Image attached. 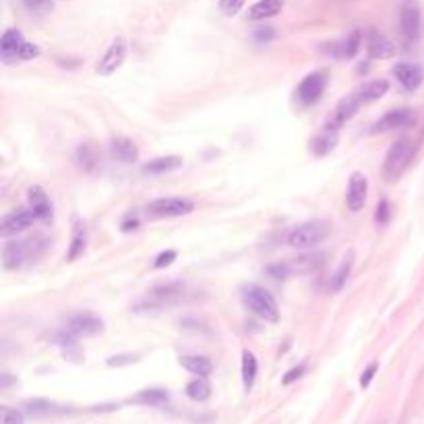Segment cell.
<instances>
[{
	"label": "cell",
	"mask_w": 424,
	"mask_h": 424,
	"mask_svg": "<svg viewBox=\"0 0 424 424\" xmlns=\"http://www.w3.org/2000/svg\"><path fill=\"white\" fill-rule=\"evenodd\" d=\"M414 158V143L410 139H400L391 145V149L385 156L383 162V174L387 180H396L404 174V170L410 166Z\"/></svg>",
	"instance_id": "cell-3"
},
{
	"label": "cell",
	"mask_w": 424,
	"mask_h": 424,
	"mask_svg": "<svg viewBox=\"0 0 424 424\" xmlns=\"http://www.w3.org/2000/svg\"><path fill=\"white\" fill-rule=\"evenodd\" d=\"M329 234H332V226L327 222L323 220L304 222L288 234V245L294 249H313L323 240H327Z\"/></svg>",
	"instance_id": "cell-2"
},
{
	"label": "cell",
	"mask_w": 424,
	"mask_h": 424,
	"mask_svg": "<svg viewBox=\"0 0 424 424\" xmlns=\"http://www.w3.org/2000/svg\"><path fill=\"white\" fill-rule=\"evenodd\" d=\"M325 87H327V73L325 71H315V73L307 75L302 79V83L298 85V99L304 106H311L323 95Z\"/></svg>",
	"instance_id": "cell-9"
},
{
	"label": "cell",
	"mask_w": 424,
	"mask_h": 424,
	"mask_svg": "<svg viewBox=\"0 0 424 424\" xmlns=\"http://www.w3.org/2000/svg\"><path fill=\"white\" fill-rule=\"evenodd\" d=\"M182 298H184V286L178 284V282H168V284H160V286L152 288V292L143 300V307H147V309H168V307L182 302Z\"/></svg>",
	"instance_id": "cell-4"
},
{
	"label": "cell",
	"mask_w": 424,
	"mask_h": 424,
	"mask_svg": "<svg viewBox=\"0 0 424 424\" xmlns=\"http://www.w3.org/2000/svg\"><path fill=\"white\" fill-rule=\"evenodd\" d=\"M25 46V38L19 29H6L2 40H0V52L6 65H10L13 60H19V52Z\"/></svg>",
	"instance_id": "cell-16"
},
{
	"label": "cell",
	"mask_w": 424,
	"mask_h": 424,
	"mask_svg": "<svg viewBox=\"0 0 424 424\" xmlns=\"http://www.w3.org/2000/svg\"><path fill=\"white\" fill-rule=\"evenodd\" d=\"M254 35H256V40H261V42L265 40V42H267V40L273 38V29H271V27H265V31H256Z\"/></svg>",
	"instance_id": "cell-42"
},
{
	"label": "cell",
	"mask_w": 424,
	"mask_h": 424,
	"mask_svg": "<svg viewBox=\"0 0 424 424\" xmlns=\"http://www.w3.org/2000/svg\"><path fill=\"white\" fill-rule=\"evenodd\" d=\"M178 168H182V158L180 156H164V158H156V160L147 162L143 166V174L162 176V174H168V172H174Z\"/></svg>",
	"instance_id": "cell-23"
},
{
	"label": "cell",
	"mask_w": 424,
	"mask_h": 424,
	"mask_svg": "<svg viewBox=\"0 0 424 424\" xmlns=\"http://www.w3.org/2000/svg\"><path fill=\"white\" fill-rule=\"evenodd\" d=\"M77 162H79V166H81L85 172H91V170L95 168V164H97V154H95V149H93L91 145H81L79 152H77Z\"/></svg>",
	"instance_id": "cell-32"
},
{
	"label": "cell",
	"mask_w": 424,
	"mask_h": 424,
	"mask_svg": "<svg viewBox=\"0 0 424 424\" xmlns=\"http://www.w3.org/2000/svg\"><path fill=\"white\" fill-rule=\"evenodd\" d=\"M38 56H40V48L35 44L25 42V46L19 52V60H31V58H38Z\"/></svg>",
	"instance_id": "cell-37"
},
{
	"label": "cell",
	"mask_w": 424,
	"mask_h": 424,
	"mask_svg": "<svg viewBox=\"0 0 424 424\" xmlns=\"http://www.w3.org/2000/svg\"><path fill=\"white\" fill-rule=\"evenodd\" d=\"M124 58H127V40L124 38H116L110 44V48L106 50V54L101 56V60L97 63V69H95L97 75L110 77L112 73H116L122 67Z\"/></svg>",
	"instance_id": "cell-7"
},
{
	"label": "cell",
	"mask_w": 424,
	"mask_h": 424,
	"mask_svg": "<svg viewBox=\"0 0 424 424\" xmlns=\"http://www.w3.org/2000/svg\"><path fill=\"white\" fill-rule=\"evenodd\" d=\"M304 370H307V366L304 364H300V366H294L292 370H288L286 375H284V379H282V383L284 385H292L294 381H298L302 375H304Z\"/></svg>",
	"instance_id": "cell-38"
},
{
	"label": "cell",
	"mask_w": 424,
	"mask_h": 424,
	"mask_svg": "<svg viewBox=\"0 0 424 424\" xmlns=\"http://www.w3.org/2000/svg\"><path fill=\"white\" fill-rule=\"evenodd\" d=\"M180 364H182L188 373H193V375H197V377H207V375H211V370H213V364H211V360H209L207 356H182V358H180Z\"/></svg>",
	"instance_id": "cell-25"
},
{
	"label": "cell",
	"mask_w": 424,
	"mask_h": 424,
	"mask_svg": "<svg viewBox=\"0 0 424 424\" xmlns=\"http://www.w3.org/2000/svg\"><path fill=\"white\" fill-rule=\"evenodd\" d=\"M137 358H139V356H133V354H120V356H112V358H108V364H110V366L133 364V362H137Z\"/></svg>",
	"instance_id": "cell-39"
},
{
	"label": "cell",
	"mask_w": 424,
	"mask_h": 424,
	"mask_svg": "<svg viewBox=\"0 0 424 424\" xmlns=\"http://www.w3.org/2000/svg\"><path fill=\"white\" fill-rule=\"evenodd\" d=\"M168 400V391H164V389H145V391L137 393L131 402L143 404V406H166Z\"/></svg>",
	"instance_id": "cell-26"
},
{
	"label": "cell",
	"mask_w": 424,
	"mask_h": 424,
	"mask_svg": "<svg viewBox=\"0 0 424 424\" xmlns=\"http://www.w3.org/2000/svg\"><path fill=\"white\" fill-rule=\"evenodd\" d=\"M414 122H416V116H414L412 110H408V108L389 110L385 116H381V118L373 124L370 133H373V135H379V133H389V131H398V129H408V127H412Z\"/></svg>",
	"instance_id": "cell-6"
},
{
	"label": "cell",
	"mask_w": 424,
	"mask_h": 424,
	"mask_svg": "<svg viewBox=\"0 0 424 424\" xmlns=\"http://www.w3.org/2000/svg\"><path fill=\"white\" fill-rule=\"evenodd\" d=\"M243 298L247 307L253 311L256 317H261L267 323H277L279 321V307L269 290H265L259 284H247L243 288Z\"/></svg>",
	"instance_id": "cell-1"
},
{
	"label": "cell",
	"mask_w": 424,
	"mask_h": 424,
	"mask_svg": "<svg viewBox=\"0 0 424 424\" xmlns=\"http://www.w3.org/2000/svg\"><path fill=\"white\" fill-rule=\"evenodd\" d=\"M366 52H368L370 58H381L383 60V58H389V56L396 54V46L385 35H381L377 31H368V35H366Z\"/></svg>",
	"instance_id": "cell-17"
},
{
	"label": "cell",
	"mask_w": 424,
	"mask_h": 424,
	"mask_svg": "<svg viewBox=\"0 0 424 424\" xmlns=\"http://www.w3.org/2000/svg\"><path fill=\"white\" fill-rule=\"evenodd\" d=\"M85 243H87L85 228L81 224H75V232H73V240H71V249H69V261H75L79 254H83Z\"/></svg>",
	"instance_id": "cell-31"
},
{
	"label": "cell",
	"mask_w": 424,
	"mask_h": 424,
	"mask_svg": "<svg viewBox=\"0 0 424 424\" xmlns=\"http://www.w3.org/2000/svg\"><path fill=\"white\" fill-rule=\"evenodd\" d=\"M75 336H95L104 329V321L93 313H79L69 319V327Z\"/></svg>",
	"instance_id": "cell-15"
},
{
	"label": "cell",
	"mask_w": 424,
	"mask_h": 424,
	"mask_svg": "<svg viewBox=\"0 0 424 424\" xmlns=\"http://www.w3.org/2000/svg\"><path fill=\"white\" fill-rule=\"evenodd\" d=\"M25 410H27L29 416H35V418H52V416L71 412L69 408L58 406V404L48 402V400H31V402L25 404Z\"/></svg>",
	"instance_id": "cell-20"
},
{
	"label": "cell",
	"mask_w": 424,
	"mask_h": 424,
	"mask_svg": "<svg viewBox=\"0 0 424 424\" xmlns=\"http://www.w3.org/2000/svg\"><path fill=\"white\" fill-rule=\"evenodd\" d=\"M360 106H362V101H360V97H358L356 93L345 95L343 99H339V104L336 106V112H334V116L329 118V122H327L325 129L338 133L339 129H341L348 120H352V118L356 116V112H358Z\"/></svg>",
	"instance_id": "cell-11"
},
{
	"label": "cell",
	"mask_w": 424,
	"mask_h": 424,
	"mask_svg": "<svg viewBox=\"0 0 424 424\" xmlns=\"http://www.w3.org/2000/svg\"><path fill=\"white\" fill-rule=\"evenodd\" d=\"M350 269H352V256H345V259L341 261V265L338 267V271L334 273L332 282H329V290H332V292H338V290L343 288V284H345V279H348V275H350Z\"/></svg>",
	"instance_id": "cell-30"
},
{
	"label": "cell",
	"mask_w": 424,
	"mask_h": 424,
	"mask_svg": "<svg viewBox=\"0 0 424 424\" xmlns=\"http://www.w3.org/2000/svg\"><path fill=\"white\" fill-rule=\"evenodd\" d=\"M174 261H176V251H166V253L158 254V259H156L154 267H156V269H162V267H168V265H172Z\"/></svg>",
	"instance_id": "cell-40"
},
{
	"label": "cell",
	"mask_w": 424,
	"mask_h": 424,
	"mask_svg": "<svg viewBox=\"0 0 424 424\" xmlns=\"http://www.w3.org/2000/svg\"><path fill=\"white\" fill-rule=\"evenodd\" d=\"M360 40H362V35H360V31H352L350 35H345L343 40H339V42H334V44H327L329 48H325L332 56H336V58H352L356 52H358V48H360Z\"/></svg>",
	"instance_id": "cell-19"
},
{
	"label": "cell",
	"mask_w": 424,
	"mask_h": 424,
	"mask_svg": "<svg viewBox=\"0 0 424 424\" xmlns=\"http://www.w3.org/2000/svg\"><path fill=\"white\" fill-rule=\"evenodd\" d=\"M247 0H220V10L226 15V17H234L236 13H240V8L245 6Z\"/></svg>",
	"instance_id": "cell-35"
},
{
	"label": "cell",
	"mask_w": 424,
	"mask_h": 424,
	"mask_svg": "<svg viewBox=\"0 0 424 424\" xmlns=\"http://www.w3.org/2000/svg\"><path fill=\"white\" fill-rule=\"evenodd\" d=\"M387 91H389V81L377 79V81H368V83H364L362 87H358V89H356V95L360 97L362 104H370V101L381 99Z\"/></svg>",
	"instance_id": "cell-24"
},
{
	"label": "cell",
	"mask_w": 424,
	"mask_h": 424,
	"mask_svg": "<svg viewBox=\"0 0 424 424\" xmlns=\"http://www.w3.org/2000/svg\"><path fill=\"white\" fill-rule=\"evenodd\" d=\"M284 8V0H259L247 13V19L251 21H263L269 17H275L277 13H282Z\"/></svg>",
	"instance_id": "cell-22"
},
{
	"label": "cell",
	"mask_w": 424,
	"mask_h": 424,
	"mask_svg": "<svg viewBox=\"0 0 424 424\" xmlns=\"http://www.w3.org/2000/svg\"><path fill=\"white\" fill-rule=\"evenodd\" d=\"M400 29L408 42H416L423 33V15L421 8L412 2L404 4L400 10Z\"/></svg>",
	"instance_id": "cell-8"
},
{
	"label": "cell",
	"mask_w": 424,
	"mask_h": 424,
	"mask_svg": "<svg viewBox=\"0 0 424 424\" xmlns=\"http://www.w3.org/2000/svg\"><path fill=\"white\" fill-rule=\"evenodd\" d=\"M33 220H35V213H33V211H25V209L15 211V213L6 215V218L2 220V224H0V236H2V238L15 236V234H19V232H23V230H27V228L33 224Z\"/></svg>",
	"instance_id": "cell-14"
},
{
	"label": "cell",
	"mask_w": 424,
	"mask_h": 424,
	"mask_svg": "<svg viewBox=\"0 0 424 424\" xmlns=\"http://www.w3.org/2000/svg\"><path fill=\"white\" fill-rule=\"evenodd\" d=\"M27 199H29L31 211L35 213V220L50 224L54 218V211H52V203H50V197L46 195V190L42 186H31L27 193Z\"/></svg>",
	"instance_id": "cell-12"
},
{
	"label": "cell",
	"mask_w": 424,
	"mask_h": 424,
	"mask_svg": "<svg viewBox=\"0 0 424 424\" xmlns=\"http://www.w3.org/2000/svg\"><path fill=\"white\" fill-rule=\"evenodd\" d=\"M377 368H379V364L377 362H373L362 375H360V387H368L370 385V381H373V377L377 375Z\"/></svg>",
	"instance_id": "cell-41"
},
{
	"label": "cell",
	"mask_w": 424,
	"mask_h": 424,
	"mask_svg": "<svg viewBox=\"0 0 424 424\" xmlns=\"http://www.w3.org/2000/svg\"><path fill=\"white\" fill-rule=\"evenodd\" d=\"M393 77L406 91H416L424 81V71L414 63H398L393 67Z\"/></svg>",
	"instance_id": "cell-13"
},
{
	"label": "cell",
	"mask_w": 424,
	"mask_h": 424,
	"mask_svg": "<svg viewBox=\"0 0 424 424\" xmlns=\"http://www.w3.org/2000/svg\"><path fill=\"white\" fill-rule=\"evenodd\" d=\"M25 259H27V247H25V243L8 240V243L2 247V267H4L6 271L19 269Z\"/></svg>",
	"instance_id": "cell-18"
},
{
	"label": "cell",
	"mask_w": 424,
	"mask_h": 424,
	"mask_svg": "<svg viewBox=\"0 0 424 424\" xmlns=\"http://www.w3.org/2000/svg\"><path fill=\"white\" fill-rule=\"evenodd\" d=\"M186 396L193 400V402H205L209 400L211 396V385L205 377H197L195 381H190L186 385Z\"/></svg>",
	"instance_id": "cell-27"
},
{
	"label": "cell",
	"mask_w": 424,
	"mask_h": 424,
	"mask_svg": "<svg viewBox=\"0 0 424 424\" xmlns=\"http://www.w3.org/2000/svg\"><path fill=\"white\" fill-rule=\"evenodd\" d=\"M366 193H368V180L362 172H354L348 182L345 190V205L352 213H358L364 203H366Z\"/></svg>",
	"instance_id": "cell-10"
},
{
	"label": "cell",
	"mask_w": 424,
	"mask_h": 424,
	"mask_svg": "<svg viewBox=\"0 0 424 424\" xmlns=\"http://www.w3.org/2000/svg\"><path fill=\"white\" fill-rule=\"evenodd\" d=\"M195 209V203L190 199L182 197H166V199H156L147 205V213L152 218H180L186 215Z\"/></svg>",
	"instance_id": "cell-5"
},
{
	"label": "cell",
	"mask_w": 424,
	"mask_h": 424,
	"mask_svg": "<svg viewBox=\"0 0 424 424\" xmlns=\"http://www.w3.org/2000/svg\"><path fill=\"white\" fill-rule=\"evenodd\" d=\"M336 145H338V133L325 129V133L319 135V137L313 141V154H317V156H327L329 152H334Z\"/></svg>",
	"instance_id": "cell-29"
},
{
	"label": "cell",
	"mask_w": 424,
	"mask_h": 424,
	"mask_svg": "<svg viewBox=\"0 0 424 424\" xmlns=\"http://www.w3.org/2000/svg\"><path fill=\"white\" fill-rule=\"evenodd\" d=\"M110 149H112V156H114L118 162H122V164H133V162H137V158H139L137 145H135L131 139H127V137H116V139H112Z\"/></svg>",
	"instance_id": "cell-21"
},
{
	"label": "cell",
	"mask_w": 424,
	"mask_h": 424,
	"mask_svg": "<svg viewBox=\"0 0 424 424\" xmlns=\"http://www.w3.org/2000/svg\"><path fill=\"white\" fill-rule=\"evenodd\" d=\"M23 6L31 13V15H48L54 8V0H23Z\"/></svg>",
	"instance_id": "cell-33"
},
{
	"label": "cell",
	"mask_w": 424,
	"mask_h": 424,
	"mask_svg": "<svg viewBox=\"0 0 424 424\" xmlns=\"http://www.w3.org/2000/svg\"><path fill=\"white\" fill-rule=\"evenodd\" d=\"M0 424H25V418L19 410H13L8 406L0 408Z\"/></svg>",
	"instance_id": "cell-34"
},
{
	"label": "cell",
	"mask_w": 424,
	"mask_h": 424,
	"mask_svg": "<svg viewBox=\"0 0 424 424\" xmlns=\"http://www.w3.org/2000/svg\"><path fill=\"white\" fill-rule=\"evenodd\" d=\"M389 215H391V211H389V201L383 199V201L377 205V215H375V220H377V224H387V222H389Z\"/></svg>",
	"instance_id": "cell-36"
},
{
	"label": "cell",
	"mask_w": 424,
	"mask_h": 424,
	"mask_svg": "<svg viewBox=\"0 0 424 424\" xmlns=\"http://www.w3.org/2000/svg\"><path fill=\"white\" fill-rule=\"evenodd\" d=\"M10 383H13L10 375H2V389H6V387H8Z\"/></svg>",
	"instance_id": "cell-43"
},
{
	"label": "cell",
	"mask_w": 424,
	"mask_h": 424,
	"mask_svg": "<svg viewBox=\"0 0 424 424\" xmlns=\"http://www.w3.org/2000/svg\"><path fill=\"white\" fill-rule=\"evenodd\" d=\"M256 370H259V362H256L254 354L253 352H249V350H245V352H243V385H245L247 391L254 385Z\"/></svg>",
	"instance_id": "cell-28"
}]
</instances>
